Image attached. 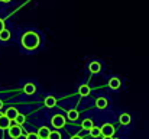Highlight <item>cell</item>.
Wrapping results in <instances>:
<instances>
[{
    "label": "cell",
    "mask_w": 149,
    "mask_h": 139,
    "mask_svg": "<svg viewBox=\"0 0 149 139\" xmlns=\"http://www.w3.org/2000/svg\"><path fill=\"white\" fill-rule=\"evenodd\" d=\"M22 45L26 49H35L39 45V36L35 32H26L22 36Z\"/></svg>",
    "instance_id": "cell-1"
},
{
    "label": "cell",
    "mask_w": 149,
    "mask_h": 139,
    "mask_svg": "<svg viewBox=\"0 0 149 139\" xmlns=\"http://www.w3.org/2000/svg\"><path fill=\"white\" fill-rule=\"evenodd\" d=\"M100 131H101V135L103 136H113L114 135V132H116V129H114V126L111 125V123H104L101 128H100Z\"/></svg>",
    "instance_id": "cell-2"
},
{
    "label": "cell",
    "mask_w": 149,
    "mask_h": 139,
    "mask_svg": "<svg viewBox=\"0 0 149 139\" xmlns=\"http://www.w3.org/2000/svg\"><path fill=\"white\" fill-rule=\"evenodd\" d=\"M51 123H52V126L56 128V129H58V128H62V126L65 125V117L61 116V115H55V116L52 117Z\"/></svg>",
    "instance_id": "cell-3"
},
{
    "label": "cell",
    "mask_w": 149,
    "mask_h": 139,
    "mask_svg": "<svg viewBox=\"0 0 149 139\" xmlns=\"http://www.w3.org/2000/svg\"><path fill=\"white\" fill-rule=\"evenodd\" d=\"M9 135L15 139L20 138V135H22V128H20L19 125H12V126L9 128Z\"/></svg>",
    "instance_id": "cell-4"
},
{
    "label": "cell",
    "mask_w": 149,
    "mask_h": 139,
    "mask_svg": "<svg viewBox=\"0 0 149 139\" xmlns=\"http://www.w3.org/2000/svg\"><path fill=\"white\" fill-rule=\"evenodd\" d=\"M10 119L7 117V116H4V115H0V129H9L12 125H10Z\"/></svg>",
    "instance_id": "cell-5"
},
{
    "label": "cell",
    "mask_w": 149,
    "mask_h": 139,
    "mask_svg": "<svg viewBox=\"0 0 149 139\" xmlns=\"http://www.w3.org/2000/svg\"><path fill=\"white\" fill-rule=\"evenodd\" d=\"M49 133H51V131L47 128V126H42V128H39V131H38V136H39V139H48Z\"/></svg>",
    "instance_id": "cell-6"
},
{
    "label": "cell",
    "mask_w": 149,
    "mask_h": 139,
    "mask_svg": "<svg viewBox=\"0 0 149 139\" xmlns=\"http://www.w3.org/2000/svg\"><path fill=\"white\" fill-rule=\"evenodd\" d=\"M17 115H19V112H17L15 107H9V109L6 110V113H4V116H7L10 120H15Z\"/></svg>",
    "instance_id": "cell-7"
},
{
    "label": "cell",
    "mask_w": 149,
    "mask_h": 139,
    "mask_svg": "<svg viewBox=\"0 0 149 139\" xmlns=\"http://www.w3.org/2000/svg\"><path fill=\"white\" fill-rule=\"evenodd\" d=\"M109 87H110V89H113V90L119 89V87H120V80H119V78H116V77L110 78V81H109Z\"/></svg>",
    "instance_id": "cell-8"
},
{
    "label": "cell",
    "mask_w": 149,
    "mask_h": 139,
    "mask_svg": "<svg viewBox=\"0 0 149 139\" xmlns=\"http://www.w3.org/2000/svg\"><path fill=\"white\" fill-rule=\"evenodd\" d=\"M88 68H90V71H91L93 74H96V73H99L100 70H101V65H100V62H97V61H93Z\"/></svg>",
    "instance_id": "cell-9"
},
{
    "label": "cell",
    "mask_w": 149,
    "mask_h": 139,
    "mask_svg": "<svg viewBox=\"0 0 149 139\" xmlns=\"http://www.w3.org/2000/svg\"><path fill=\"white\" fill-rule=\"evenodd\" d=\"M23 92L26 93V94H33V93L36 92V87H35V84H32V83H28V84L23 87Z\"/></svg>",
    "instance_id": "cell-10"
},
{
    "label": "cell",
    "mask_w": 149,
    "mask_h": 139,
    "mask_svg": "<svg viewBox=\"0 0 149 139\" xmlns=\"http://www.w3.org/2000/svg\"><path fill=\"white\" fill-rule=\"evenodd\" d=\"M93 126H94V125H93V120H91V119H84L83 123H81V128L86 129V131H90Z\"/></svg>",
    "instance_id": "cell-11"
},
{
    "label": "cell",
    "mask_w": 149,
    "mask_h": 139,
    "mask_svg": "<svg viewBox=\"0 0 149 139\" xmlns=\"http://www.w3.org/2000/svg\"><path fill=\"white\" fill-rule=\"evenodd\" d=\"M56 104V98L54 97V96H48L47 98H45V106L47 107H54Z\"/></svg>",
    "instance_id": "cell-12"
},
{
    "label": "cell",
    "mask_w": 149,
    "mask_h": 139,
    "mask_svg": "<svg viewBox=\"0 0 149 139\" xmlns=\"http://www.w3.org/2000/svg\"><path fill=\"white\" fill-rule=\"evenodd\" d=\"M96 106H97L99 109H106V107H107V100H106L104 97H99V98L96 100Z\"/></svg>",
    "instance_id": "cell-13"
},
{
    "label": "cell",
    "mask_w": 149,
    "mask_h": 139,
    "mask_svg": "<svg viewBox=\"0 0 149 139\" xmlns=\"http://www.w3.org/2000/svg\"><path fill=\"white\" fill-rule=\"evenodd\" d=\"M119 120H120V123H122V125H129V123H130V116H129L127 113H123V115L120 116V119H119Z\"/></svg>",
    "instance_id": "cell-14"
},
{
    "label": "cell",
    "mask_w": 149,
    "mask_h": 139,
    "mask_svg": "<svg viewBox=\"0 0 149 139\" xmlns=\"http://www.w3.org/2000/svg\"><path fill=\"white\" fill-rule=\"evenodd\" d=\"M10 39V32L7 29H3L0 32V41H9Z\"/></svg>",
    "instance_id": "cell-15"
},
{
    "label": "cell",
    "mask_w": 149,
    "mask_h": 139,
    "mask_svg": "<svg viewBox=\"0 0 149 139\" xmlns=\"http://www.w3.org/2000/svg\"><path fill=\"white\" fill-rule=\"evenodd\" d=\"M78 93H80L81 96H88V94H90V87H88L87 84H83V86L80 87Z\"/></svg>",
    "instance_id": "cell-16"
},
{
    "label": "cell",
    "mask_w": 149,
    "mask_h": 139,
    "mask_svg": "<svg viewBox=\"0 0 149 139\" xmlns=\"http://www.w3.org/2000/svg\"><path fill=\"white\" fill-rule=\"evenodd\" d=\"M78 116H80V115H78V110H74V109H72V110L68 112V119H70V120H77Z\"/></svg>",
    "instance_id": "cell-17"
},
{
    "label": "cell",
    "mask_w": 149,
    "mask_h": 139,
    "mask_svg": "<svg viewBox=\"0 0 149 139\" xmlns=\"http://www.w3.org/2000/svg\"><path fill=\"white\" fill-rule=\"evenodd\" d=\"M90 135L93 136V138H99V136H101V131H100V128H91L90 129Z\"/></svg>",
    "instance_id": "cell-18"
},
{
    "label": "cell",
    "mask_w": 149,
    "mask_h": 139,
    "mask_svg": "<svg viewBox=\"0 0 149 139\" xmlns=\"http://www.w3.org/2000/svg\"><path fill=\"white\" fill-rule=\"evenodd\" d=\"M25 119H26V117H25L23 115H17V116H16V119H15V122H16V125H19V126H20V125H23V123H25Z\"/></svg>",
    "instance_id": "cell-19"
},
{
    "label": "cell",
    "mask_w": 149,
    "mask_h": 139,
    "mask_svg": "<svg viewBox=\"0 0 149 139\" xmlns=\"http://www.w3.org/2000/svg\"><path fill=\"white\" fill-rule=\"evenodd\" d=\"M48 139H61V133L59 132H56V131H54V132H51Z\"/></svg>",
    "instance_id": "cell-20"
},
{
    "label": "cell",
    "mask_w": 149,
    "mask_h": 139,
    "mask_svg": "<svg viewBox=\"0 0 149 139\" xmlns=\"http://www.w3.org/2000/svg\"><path fill=\"white\" fill-rule=\"evenodd\" d=\"M26 139H39V136H38V133H28Z\"/></svg>",
    "instance_id": "cell-21"
},
{
    "label": "cell",
    "mask_w": 149,
    "mask_h": 139,
    "mask_svg": "<svg viewBox=\"0 0 149 139\" xmlns=\"http://www.w3.org/2000/svg\"><path fill=\"white\" fill-rule=\"evenodd\" d=\"M4 29V22H3V19H0V32Z\"/></svg>",
    "instance_id": "cell-22"
},
{
    "label": "cell",
    "mask_w": 149,
    "mask_h": 139,
    "mask_svg": "<svg viewBox=\"0 0 149 139\" xmlns=\"http://www.w3.org/2000/svg\"><path fill=\"white\" fill-rule=\"evenodd\" d=\"M71 139H83V138H81V136H78V135H75V136H72Z\"/></svg>",
    "instance_id": "cell-23"
},
{
    "label": "cell",
    "mask_w": 149,
    "mask_h": 139,
    "mask_svg": "<svg viewBox=\"0 0 149 139\" xmlns=\"http://www.w3.org/2000/svg\"><path fill=\"white\" fill-rule=\"evenodd\" d=\"M1 107H3V101L0 100V109H1Z\"/></svg>",
    "instance_id": "cell-24"
},
{
    "label": "cell",
    "mask_w": 149,
    "mask_h": 139,
    "mask_svg": "<svg viewBox=\"0 0 149 139\" xmlns=\"http://www.w3.org/2000/svg\"><path fill=\"white\" fill-rule=\"evenodd\" d=\"M103 139H111L110 136H103Z\"/></svg>",
    "instance_id": "cell-25"
},
{
    "label": "cell",
    "mask_w": 149,
    "mask_h": 139,
    "mask_svg": "<svg viewBox=\"0 0 149 139\" xmlns=\"http://www.w3.org/2000/svg\"><path fill=\"white\" fill-rule=\"evenodd\" d=\"M0 1H9V0H0Z\"/></svg>",
    "instance_id": "cell-26"
}]
</instances>
